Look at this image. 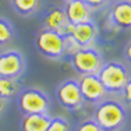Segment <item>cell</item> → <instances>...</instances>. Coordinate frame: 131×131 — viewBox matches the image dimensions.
<instances>
[{
	"mask_svg": "<svg viewBox=\"0 0 131 131\" xmlns=\"http://www.w3.org/2000/svg\"><path fill=\"white\" fill-rule=\"evenodd\" d=\"M92 118L102 131H120L127 123L128 112L121 101L106 98L95 105Z\"/></svg>",
	"mask_w": 131,
	"mask_h": 131,
	"instance_id": "cell-1",
	"label": "cell"
},
{
	"mask_svg": "<svg viewBox=\"0 0 131 131\" xmlns=\"http://www.w3.org/2000/svg\"><path fill=\"white\" fill-rule=\"evenodd\" d=\"M17 107L21 114H49L50 98L40 88H23L15 96Z\"/></svg>",
	"mask_w": 131,
	"mask_h": 131,
	"instance_id": "cell-2",
	"label": "cell"
},
{
	"mask_svg": "<svg viewBox=\"0 0 131 131\" xmlns=\"http://www.w3.org/2000/svg\"><path fill=\"white\" fill-rule=\"evenodd\" d=\"M96 75L102 82L107 95L117 96L121 95V91H123L127 80H128L130 73L128 68L123 63L112 60L107 61V63H103V66L101 67V70L98 71Z\"/></svg>",
	"mask_w": 131,
	"mask_h": 131,
	"instance_id": "cell-3",
	"label": "cell"
},
{
	"mask_svg": "<svg viewBox=\"0 0 131 131\" xmlns=\"http://www.w3.org/2000/svg\"><path fill=\"white\" fill-rule=\"evenodd\" d=\"M35 49L45 59L57 61L66 56V39L63 35L49 29H40L35 36Z\"/></svg>",
	"mask_w": 131,
	"mask_h": 131,
	"instance_id": "cell-4",
	"label": "cell"
},
{
	"mask_svg": "<svg viewBox=\"0 0 131 131\" xmlns=\"http://www.w3.org/2000/svg\"><path fill=\"white\" fill-rule=\"evenodd\" d=\"M70 63L74 71L81 77L98 74L105 61L99 49H96L95 46H89V48H80L73 54H70Z\"/></svg>",
	"mask_w": 131,
	"mask_h": 131,
	"instance_id": "cell-5",
	"label": "cell"
},
{
	"mask_svg": "<svg viewBox=\"0 0 131 131\" xmlns=\"http://www.w3.org/2000/svg\"><path fill=\"white\" fill-rule=\"evenodd\" d=\"M56 99L61 107L70 112H78L84 106V99L81 96L78 81L75 78H67L56 86Z\"/></svg>",
	"mask_w": 131,
	"mask_h": 131,
	"instance_id": "cell-6",
	"label": "cell"
},
{
	"mask_svg": "<svg viewBox=\"0 0 131 131\" xmlns=\"http://www.w3.org/2000/svg\"><path fill=\"white\" fill-rule=\"evenodd\" d=\"M27 70V60L17 49L0 52V77L21 78Z\"/></svg>",
	"mask_w": 131,
	"mask_h": 131,
	"instance_id": "cell-7",
	"label": "cell"
},
{
	"mask_svg": "<svg viewBox=\"0 0 131 131\" xmlns=\"http://www.w3.org/2000/svg\"><path fill=\"white\" fill-rule=\"evenodd\" d=\"M107 24L112 29H131V0H116L109 4Z\"/></svg>",
	"mask_w": 131,
	"mask_h": 131,
	"instance_id": "cell-8",
	"label": "cell"
},
{
	"mask_svg": "<svg viewBox=\"0 0 131 131\" xmlns=\"http://www.w3.org/2000/svg\"><path fill=\"white\" fill-rule=\"evenodd\" d=\"M78 81L80 92L84 99V103L88 105H98L103 99L107 98L102 82L99 81L96 74H89V75H81Z\"/></svg>",
	"mask_w": 131,
	"mask_h": 131,
	"instance_id": "cell-9",
	"label": "cell"
},
{
	"mask_svg": "<svg viewBox=\"0 0 131 131\" xmlns=\"http://www.w3.org/2000/svg\"><path fill=\"white\" fill-rule=\"evenodd\" d=\"M42 28L49 31H54V32L60 34L66 38V36L70 35L73 25L67 21L63 7L52 6L50 8H48L45 11V14L42 17Z\"/></svg>",
	"mask_w": 131,
	"mask_h": 131,
	"instance_id": "cell-10",
	"label": "cell"
},
{
	"mask_svg": "<svg viewBox=\"0 0 131 131\" xmlns=\"http://www.w3.org/2000/svg\"><path fill=\"white\" fill-rule=\"evenodd\" d=\"M68 36L78 45V48H89L95 45L99 38V28L93 23V20L88 23L77 24L73 25Z\"/></svg>",
	"mask_w": 131,
	"mask_h": 131,
	"instance_id": "cell-11",
	"label": "cell"
},
{
	"mask_svg": "<svg viewBox=\"0 0 131 131\" xmlns=\"http://www.w3.org/2000/svg\"><path fill=\"white\" fill-rule=\"evenodd\" d=\"M63 8L67 21L71 25L92 21L93 10L88 4H85L82 0H67V2H64Z\"/></svg>",
	"mask_w": 131,
	"mask_h": 131,
	"instance_id": "cell-12",
	"label": "cell"
},
{
	"mask_svg": "<svg viewBox=\"0 0 131 131\" xmlns=\"http://www.w3.org/2000/svg\"><path fill=\"white\" fill-rule=\"evenodd\" d=\"M50 118L49 114H24L20 120V131H46Z\"/></svg>",
	"mask_w": 131,
	"mask_h": 131,
	"instance_id": "cell-13",
	"label": "cell"
},
{
	"mask_svg": "<svg viewBox=\"0 0 131 131\" xmlns=\"http://www.w3.org/2000/svg\"><path fill=\"white\" fill-rule=\"evenodd\" d=\"M13 10L21 17H32L39 13L43 0H10Z\"/></svg>",
	"mask_w": 131,
	"mask_h": 131,
	"instance_id": "cell-14",
	"label": "cell"
},
{
	"mask_svg": "<svg viewBox=\"0 0 131 131\" xmlns=\"http://www.w3.org/2000/svg\"><path fill=\"white\" fill-rule=\"evenodd\" d=\"M21 80L20 78H6L0 77V96L7 101L17 96V93L21 91Z\"/></svg>",
	"mask_w": 131,
	"mask_h": 131,
	"instance_id": "cell-15",
	"label": "cell"
},
{
	"mask_svg": "<svg viewBox=\"0 0 131 131\" xmlns=\"http://www.w3.org/2000/svg\"><path fill=\"white\" fill-rule=\"evenodd\" d=\"M15 38V28L10 20L0 17V48L10 45Z\"/></svg>",
	"mask_w": 131,
	"mask_h": 131,
	"instance_id": "cell-16",
	"label": "cell"
},
{
	"mask_svg": "<svg viewBox=\"0 0 131 131\" xmlns=\"http://www.w3.org/2000/svg\"><path fill=\"white\" fill-rule=\"evenodd\" d=\"M46 131H71V126L64 117L56 116L50 118V123H49Z\"/></svg>",
	"mask_w": 131,
	"mask_h": 131,
	"instance_id": "cell-17",
	"label": "cell"
},
{
	"mask_svg": "<svg viewBox=\"0 0 131 131\" xmlns=\"http://www.w3.org/2000/svg\"><path fill=\"white\" fill-rule=\"evenodd\" d=\"M75 131H102L101 127L95 123L93 118H86L78 123V126L75 127Z\"/></svg>",
	"mask_w": 131,
	"mask_h": 131,
	"instance_id": "cell-18",
	"label": "cell"
},
{
	"mask_svg": "<svg viewBox=\"0 0 131 131\" xmlns=\"http://www.w3.org/2000/svg\"><path fill=\"white\" fill-rule=\"evenodd\" d=\"M82 2L85 4H88L93 11H98L102 10V8H106L112 3V0H82Z\"/></svg>",
	"mask_w": 131,
	"mask_h": 131,
	"instance_id": "cell-19",
	"label": "cell"
},
{
	"mask_svg": "<svg viewBox=\"0 0 131 131\" xmlns=\"http://www.w3.org/2000/svg\"><path fill=\"white\" fill-rule=\"evenodd\" d=\"M121 99H123L124 105H130L131 106V75L128 77L126 85H124L123 91H121Z\"/></svg>",
	"mask_w": 131,
	"mask_h": 131,
	"instance_id": "cell-20",
	"label": "cell"
},
{
	"mask_svg": "<svg viewBox=\"0 0 131 131\" xmlns=\"http://www.w3.org/2000/svg\"><path fill=\"white\" fill-rule=\"evenodd\" d=\"M123 54H124V59H126V61L131 66V39L126 43V46H124Z\"/></svg>",
	"mask_w": 131,
	"mask_h": 131,
	"instance_id": "cell-21",
	"label": "cell"
},
{
	"mask_svg": "<svg viewBox=\"0 0 131 131\" xmlns=\"http://www.w3.org/2000/svg\"><path fill=\"white\" fill-rule=\"evenodd\" d=\"M7 106H8V101H7V99H4V98H2V96H0V116H2V114L6 112Z\"/></svg>",
	"mask_w": 131,
	"mask_h": 131,
	"instance_id": "cell-22",
	"label": "cell"
},
{
	"mask_svg": "<svg viewBox=\"0 0 131 131\" xmlns=\"http://www.w3.org/2000/svg\"><path fill=\"white\" fill-rule=\"evenodd\" d=\"M112 2H116V0H112Z\"/></svg>",
	"mask_w": 131,
	"mask_h": 131,
	"instance_id": "cell-23",
	"label": "cell"
},
{
	"mask_svg": "<svg viewBox=\"0 0 131 131\" xmlns=\"http://www.w3.org/2000/svg\"><path fill=\"white\" fill-rule=\"evenodd\" d=\"M63 2H67V0H63Z\"/></svg>",
	"mask_w": 131,
	"mask_h": 131,
	"instance_id": "cell-24",
	"label": "cell"
},
{
	"mask_svg": "<svg viewBox=\"0 0 131 131\" xmlns=\"http://www.w3.org/2000/svg\"><path fill=\"white\" fill-rule=\"evenodd\" d=\"M130 131H131V130H130Z\"/></svg>",
	"mask_w": 131,
	"mask_h": 131,
	"instance_id": "cell-25",
	"label": "cell"
}]
</instances>
